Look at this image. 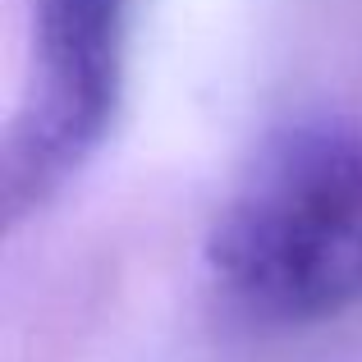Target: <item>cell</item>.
Instances as JSON below:
<instances>
[{"label":"cell","mask_w":362,"mask_h":362,"mask_svg":"<svg viewBox=\"0 0 362 362\" xmlns=\"http://www.w3.org/2000/svg\"><path fill=\"white\" fill-rule=\"evenodd\" d=\"M216 284L262 321H321L362 303V133L284 124L252 151L206 243Z\"/></svg>","instance_id":"6da1fadb"},{"label":"cell","mask_w":362,"mask_h":362,"mask_svg":"<svg viewBox=\"0 0 362 362\" xmlns=\"http://www.w3.org/2000/svg\"><path fill=\"white\" fill-rule=\"evenodd\" d=\"M129 0H37L33 92L5 142L9 221L42 206L106 138L124 83Z\"/></svg>","instance_id":"7a4b0ae2"}]
</instances>
